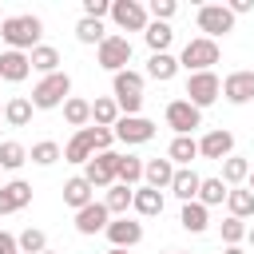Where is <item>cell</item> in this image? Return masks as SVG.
Segmentation results:
<instances>
[{"label": "cell", "mask_w": 254, "mask_h": 254, "mask_svg": "<svg viewBox=\"0 0 254 254\" xmlns=\"http://www.w3.org/2000/svg\"><path fill=\"white\" fill-rule=\"evenodd\" d=\"M40 36H44V24H40V16H4V24H0V40L8 44V52H32L36 44H40Z\"/></svg>", "instance_id": "obj_1"}, {"label": "cell", "mask_w": 254, "mask_h": 254, "mask_svg": "<svg viewBox=\"0 0 254 254\" xmlns=\"http://www.w3.org/2000/svg\"><path fill=\"white\" fill-rule=\"evenodd\" d=\"M111 143H115L111 127H83V131H75V135L67 139V147H64V159H67V163H87L91 155H99V151H111Z\"/></svg>", "instance_id": "obj_2"}, {"label": "cell", "mask_w": 254, "mask_h": 254, "mask_svg": "<svg viewBox=\"0 0 254 254\" xmlns=\"http://www.w3.org/2000/svg\"><path fill=\"white\" fill-rule=\"evenodd\" d=\"M111 99H115V107H119V115H139V107H143V75L139 71H115L111 75Z\"/></svg>", "instance_id": "obj_3"}, {"label": "cell", "mask_w": 254, "mask_h": 254, "mask_svg": "<svg viewBox=\"0 0 254 254\" xmlns=\"http://www.w3.org/2000/svg\"><path fill=\"white\" fill-rule=\"evenodd\" d=\"M67 95H71V75L67 71H52L32 87V107L36 111H52V107H64Z\"/></svg>", "instance_id": "obj_4"}, {"label": "cell", "mask_w": 254, "mask_h": 254, "mask_svg": "<svg viewBox=\"0 0 254 254\" xmlns=\"http://www.w3.org/2000/svg\"><path fill=\"white\" fill-rule=\"evenodd\" d=\"M214 64H218V44H214V40H206V36H194V40H187V44H183L179 67H187L190 75H194V71H210Z\"/></svg>", "instance_id": "obj_5"}, {"label": "cell", "mask_w": 254, "mask_h": 254, "mask_svg": "<svg viewBox=\"0 0 254 254\" xmlns=\"http://www.w3.org/2000/svg\"><path fill=\"white\" fill-rule=\"evenodd\" d=\"M194 20H198V32H202L206 40H214V44H218V36L234 32V16H230L226 4H202Z\"/></svg>", "instance_id": "obj_6"}, {"label": "cell", "mask_w": 254, "mask_h": 254, "mask_svg": "<svg viewBox=\"0 0 254 254\" xmlns=\"http://www.w3.org/2000/svg\"><path fill=\"white\" fill-rule=\"evenodd\" d=\"M95 60H99V67L103 71H127V64H131V40L127 36H107L99 48H95Z\"/></svg>", "instance_id": "obj_7"}, {"label": "cell", "mask_w": 254, "mask_h": 254, "mask_svg": "<svg viewBox=\"0 0 254 254\" xmlns=\"http://www.w3.org/2000/svg\"><path fill=\"white\" fill-rule=\"evenodd\" d=\"M218 95H222V79H218L214 71H194V75L187 79V103H190V107L202 111V107H210Z\"/></svg>", "instance_id": "obj_8"}, {"label": "cell", "mask_w": 254, "mask_h": 254, "mask_svg": "<svg viewBox=\"0 0 254 254\" xmlns=\"http://www.w3.org/2000/svg\"><path fill=\"white\" fill-rule=\"evenodd\" d=\"M115 171H119V151H99L83 163V179L91 183V190L95 187H103V190L115 187Z\"/></svg>", "instance_id": "obj_9"}, {"label": "cell", "mask_w": 254, "mask_h": 254, "mask_svg": "<svg viewBox=\"0 0 254 254\" xmlns=\"http://www.w3.org/2000/svg\"><path fill=\"white\" fill-rule=\"evenodd\" d=\"M111 135L119 139V143H151L155 139V123L151 119H143V115H119L115 119V127H111Z\"/></svg>", "instance_id": "obj_10"}, {"label": "cell", "mask_w": 254, "mask_h": 254, "mask_svg": "<svg viewBox=\"0 0 254 254\" xmlns=\"http://www.w3.org/2000/svg\"><path fill=\"white\" fill-rule=\"evenodd\" d=\"M111 20H115V28H123V32H143L151 20H147V8L139 4V0H111Z\"/></svg>", "instance_id": "obj_11"}, {"label": "cell", "mask_w": 254, "mask_h": 254, "mask_svg": "<svg viewBox=\"0 0 254 254\" xmlns=\"http://www.w3.org/2000/svg\"><path fill=\"white\" fill-rule=\"evenodd\" d=\"M167 127H171L175 135H190L194 127H202V111L190 107L187 99H171V103H167Z\"/></svg>", "instance_id": "obj_12"}, {"label": "cell", "mask_w": 254, "mask_h": 254, "mask_svg": "<svg viewBox=\"0 0 254 254\" xmlns=\"http://www.w3.org/2000/svg\"><path fill=\"white\" fill-rule=\"evenodd\" d=\"M103 234H107V242H111L115 250H131V246L143 242V222H135V218L123 214V218H111Z\"/></svg>", "instance_id": "obj_13"}, {"label": "cell", "mask_w": 254, "mask_h": 254, "mask_svg": "<svg viewBox=\"0 0 254 254\" xmlns=\"http://www.w3.org/2000/svg\"><path fill=\"white\" fill-rule=\"evenodd\" d=\"M198 155H202V159H214V163L230 159V155H234V135H230L226 127H218V131H206V135L198 139Z\"/></svg>", "instance_id": "obj_14"}, {"label": "cell", "mask_w": 254, "mask_h": 254, "mask_svg": "<svg viewBox=\"0 0 254 254\" xmlns=\"http://www.w3.org/2000/svg\"><path fill=\"white\" fill-rule=\"evenodd\" d=\"M222 95H226V103H234V107L250 103V99H254V71H230V75L222 79Z\"/></svg>", "instance_id": "obj_15"}, {"label": "cell", "mask_w": 254, "mask_h": 254, "mask_svg": "<svg viewBox=\"0 0 254 254\" xmlns=\"http://www.w3.org/2000/svg\"><path fill=\"white\" fill-rule=\"evenodd\" d=\"M32 202V187L24 179H12V183H0V214H16Z\"/></svg>", "instance_id": "obj_16"}, {"label": "cell", "mask_w": 254, "mask_h": 254, "mask_svg": "<svg viewBox=\"0 0 254 254\" xmlns=\"http://www.w3.org/2000/svg\"><path fill=\"white\" fill-rule=\"evenodd\" d=\"M107 222H111V214H107V206L103 202H87L83 210H75V230L79 234H99V230H107Z\"/></svg>", "instance_id": "obj_17"}, {"label": "cell", "mask_w": 254, "mask_h": 254, "mask_svg": "<svg viewBox=\"0 0 254 254\" xmlns=\"http://www.w3.org/2000/svg\"><path fill=\"white\" fill-rule=\"evenodd\" d=\"M198 183H202V175L198 171H190V167H175V179H171V194L175 198H183V202H194L198 198Z\"/></svg>", "instance_id": "obj_18"}, {"label": "cell", "mask_w": 254, "mask_h": 254, "mask_svg": "<svg viewBox=\"0 0 254 254\" xmlns=\"http://www.w3.org/2000/svg\"><path fill=\"white\" fill-rule=\"evenodd\" d=\"M32 75V64H28V52H0V79L8 83H20Z\"/></svg>", "instance_id": "obj_19"}, {"label": "cell", "mask_w": 254, "mask_h": 254, "mask_svg": "<svg viewBox=\"0 0 254 254\" xmlns=\"http://www.w3.org/2000/svg\"><path fill=\"white\" fill-rule=\"evenodd\" d=\"M131 210L143 214V218L163 214V190H155V187H135V194H131Z\"/></svg>", "instance_id": "obj_20"}, {"label": "cell", "mask_w": 254, "mask_h": 254, "mask_svg": "<svg viewBox=\"0 0 254 254\" xmlns=\"http://www.w3.org/2000/svg\"><path fill=\"white\" fill-rule=\"evenodd\" d=\"M64 202H67L71 210H83L87 202H95V190H91V183H87L83 175L67 179V183H64Z\"/></svg>", "instance_id": "obj_21"}, {"label": "cell", "mask_w": 254, "mask_h": 254, "mask_svg": "<svg viewBox=\"0 0 254 254\" xmlns=\"http://www.w3.org/2000/svg\"><path fill=\"white\" fill-rule=\"evenodd\" d=\"M167 159H171L175 167H190V163L198 159V139H190V135H175L171 147H167Z\"/></svg>", "instance_id": "obj_22"}, {"label": "cell", "mask_w": 254, "mask_h": 254, "mask_svg": "<svg viewBox=\"0 0 254 254\" xmlns=\"http://www.w3.org/2000/svg\"><path fill=\"white\" fill-rule=\"evenodd\" d=\"M143 179H147V187L167 190L171 179H175V163L171 159H151V163H143Z\"/></svg>", "instance_id": "obj_23"}, {"label": "cell", "mask_w": 254, "mask_h": 254, "mask_svg": "<svg viewBox=\"0 0 254 254\" xmlns=\"http://www.w3.org/2000/svg\"><path fill=\"white\" fill-rule=\"evenodd\" d=\"M28 64H32V71L52 75V71H60V52H56L52 44H36V48L28 52Z\"/></svg>", "instance_id": "obj_24"}, {"label": "cell", "mask_w": 254, "mask_h": 254, "mask_svg": "<svg viewBox=\"0 0 254 254\" xmlns=\"http://www.w3.org/2000/svg\"><path fill=\"white\" fill-rule=\"evenodd\" d=\"M32 99H24V95H12L8 103H4V123L8 127H28L32 123Z\"/></svg>", "instance_id": "obj_25"}, {"label": "cell", "mask_w": 254, "mask_h": 254, "mask_svg": "<svg viewBox=\"0 0 254 254\" xmlns=\"http://www.w3.org/2000/svg\"><path fill=\"white\" fill-rule=\"evenodd\" d=\"M179 222H183V230H190V234H202V230L210 226V210H206L202 202H183V214H179Z\"/></svg>", "instance_id": "obj_26"}, {"label": "cell", "mask_w": 254, "mask_h": 254, "mask_svg": "<svg viewBox=\"0 0 254 254\" xmlns=\"http://www.w3.org/2000/svg\"><path fill=\"white\" fill-rule=\"evenodd\" d=\"M143 40H147L151 56H159V52H167V48H171L175 32H171V24H159V20H151V24L143 28Z\"/></svg>", "instance_id": "obj_27"}, {"label": "cell", "mask_w": 254, "mask_h": 254, "mask_svg": "<svg viewBox=\"0 0 254 254\" xmlns=\"http://www.w3.org/2000/svg\"><path fill=\"white\" fill-rule=\"evenodd\" d=\"M226 210H230V218H250L254 214V194L246 190V187H234V190H226Z\"/></svg>", "instance_id": "obj_28"}, {"label": "cell", "mask_w": 254, "mask_h": 254, "mask_svg": "<svg viewBox=\"0 0 254 254\" xmlns=\"http://www.w3.org/2000/svg\"><path fill=\"white\" fill-rule=\"evenodd\" d=\"M175 71H179V60H175L171 52H159V56H151V60H147V75H151V79H159V83L175 79Z\"/></svg>", "instance_id": "obj_29"}, {"label": "cell", "mask_w": 254, "mask_h": 254, "mask_svg": "<svg viewBox=\"0 0 254 254\" xmlns=\"http://www.w3.org/2000/svg\"><path fill=\"white\" fill-rule=\"evenodd\" d=\"M64 119H67L75 131H83V127L91 123V103L79 99V95H67V103H64Z\"/></svg>", "instance_id": "obj_30"}, {"label": "cell", "mask_w": 254, "mask_h": 254, "mask_svg": "<svg viewBox=\"0 0 254 254\" xmlns=\"http://www.w3.org/2000/svg\"><path fill=\"white\" fill-rule=\"evenodd\" d=\"M131 187H123V183H115V187H107V198H103V206H107V214L111 218H123L127 214V206H131Z\"/></svg>", "instance_id": "obj_31"}, {"label": "cell", "mask_w": 254, "mask_h": 254, "mask_svg": "<svg viewBox=\"0 0 254 254\" xmlns=\"http://www.w3.org/2000/svg\"><path fill=\"white\" fill-rule=\"evenodd\" d=\"M75 40H79V44H95V48H99V44L107 40L103 20H87V16H79V20H75Z\"/></svg>", "instance_id": "obj_32"}, {"label": "cell", "mask_w": 254, "mask_h": 254, "mask_svg": "<svg viewBox=\"0 0 254 254\" xmlns=\"http://www.w3.org/2000/svg\"><path fill=\"white\" fill-rule=\"evenodd\" d=\"M226 190H230V187H226L222 179H202V183H198V198H194V202H202V206L210 210V206L226 202Z\"/></svg>", "instance_id": "obj_33"}, {"label": "cell", "mask_w": 254, "mask_h": 254, "mask_svg": "<svg viewBox=\"0 0 254 254\" xmlns=\"http://www.w3.org/2000/svg\"><path fill=\"white\" fill-rule=\"evenodd\" d=\"M143 179V159H135V155H119V171H115V183H123V187H131L135 190V183Z\"/></svg>", "instance_id": "obj_34"}, {"label": "cell", "mask_w": 254, "mask_h": 254, "mask_svg": "<svg viewBox=\"0 0 254 254\" xmlns=\"http://www.w3.org/2000/svg\"><path fill=\"white\" fill-rule=\"evenodd\" d=\"M91 119H95V127H115V119H119L115 99H111V95H99V99L91 103Z\"/></svg>", "instance_id": "obj_35"}, {"label": "cell", "mask_w": 254, "mask_h": 254, "mask_svg": "<svg viewBox=\"0 0 254 254\" xmlns=\"http://www.w3.org/2000/svg\"><path fill=\"white\" fill-rule=\"evenodd\" d=\"M28 159H32L36 167H52L56 159H64V151H60V143H52V139H40V143H32Z\"/></svg>", "instance_id": "obj_36"}, {"label": "cell", "mask_w": 254, "mask_h": 254, "mask_svg": "<svg viewBox=\"0 0 254 254\" xmlns=\"http://www.w3.org/2000/svg\"><path fill=\"white\" fill-rule=\"evenodd\" d=\"M246 175H250V163H246L242 155H230V159H222V183H226V187H238V183H246Z\"/></svg>", "instance_id": "obj_37"}, {"label": "cell", "mask_w": 254, "mask_h": 254, "mask_svg": "<svg viewBox=\"0 0 254 254\" xmlns=\"http://www.w3.org/2000/svg\"><path fill=\"white\" fill-rule=\"evenodd\" d=\"M16 246H20V254H44L48 250V234L40 226H28L24 234H16Z\"/></svg>", "instance_id": "obj_38"}, {"label": "cell", "mask_w": 254, "mask_h": 254, "mask_svg": "<svg viewBox=\"0 0 254 254\" xmlns=\"http://www.w3.org/2000/svg\"><path fill=\"white\" fill-rule=\"evenodd\" d=\"M28 163V151L16 143V139H8V143H0V171H20Z\"/></svg>", "instance_id": "obj_39"}, {"label": "cell", "mask_w": 254, "mask_h": 254, "mask_svg": "<svg viewBox=\"0 0 254 254\" xmlns=\"http://www.w3.org/2000/svg\"><path fill=\"white\" fill-rule=\"evenodd\" d=\"M246 238V222L242 218H222V242L226 246H238Z\"/></svg>", "instance_id": "obj_40"}, {"label": "cell", "mask_w": 254, "mask_h": 254, "mask_svg": "<svg viewBox=\"0 0 254 254\" xmlns=\"http://www.w3.org/2000/svg\"><path fill=\"white\" fill-rule=\"evenodd\" d=\"M179 12V4L175 0H151V8H147V16H155L159 24H171V16Z\"/></svg>", "instance_id": "obj_41"}, {"label": "cell", "mask_w": 254, "mask_h": 254, "mask_svg": "<svg viewBox=\"0 0 254 254\" xmlns=\"http://www.w3.org/2000/svg\"><path fill=\"white\" fill-rule=\"evenodd\" d=\"M83 16H87V20H103V16H111V0H83Z\"/></svg>", "instance_id": "obj_42"}, {"label": "cell", "mask_w": 254, "mask_h": 254, "mask_svg": "<svg viewBox=\"0 0 254 254\" xmlns=\"http://www.w3.org/2000/svg\"><path fill=\"white\" fill-rule=\"evenodd\" d=\"M226 8H230V16L238 20V16H246V12H254V0H230Z\"/></svg>", "instance_id": "obj_43"}, {"label": "cell", "mask_w": 254, "mask_h": 254, "mask_svg": "<svg viewBox=\"0 0 254 254\" xmlns=\"http://www.w3.org/2000/svg\"><path fill=\"white\" fill-rule=\"evenodd\" d=\"M0 254H20V246H16V234L0 230Z\"/></svg>", "instance_id": "obj_44"}, {"label": "cell", "mask_w": 254, "mask_h": 254, "mask_svg": "<svg viewBox=\"0 0 254 254\" xmlns=\"http://www.w3.org/2000/svg\"><path fill=\"white\" fill-rule=\"evenodd\" d=\"M246 183H250V187H246V190H250V194H254V167H250V175H246Z\"/></svg>", "instance_id": "obj_45"}, {"label": "cell", "mask_w": 254, "mask_h": 254, "mask_svg": "<svg viewBox=\"0 0 254 254\" xmlns=\"http://www.w3.org/2000/svg\"><path fill=\"white\" fill-rule=\"evenodd\" d=\"M246 238H250V246H254V226H246Z\"/></svg>", "instance_id": "obj_46"}, {"label": "cell", "mask_w": 254, "mask_h": 254, "mask_svg": "<svg viewBox=\"0 0 254 254\" xmlns=\"http://www.w3.org/2000/svg\"><path fill=\"white\" fill-rule=\"evenodd\" d=\"M222 254H242V250H238V246H226V250H222Z\"/></svg>", "instance_id": "obj_47"}, {"label": "cell", "mask_w": 254, "mask_h": 254, "mask_svg": "<svg viewBox=\"0 0 254 254\" xmlns=\"http://www.w3.org/2000/svg\"><path fill=\"white\" fill-rule=\"evenodd\" d=\"M107 254H127V250H115V246H111V250H107Z\"/></svg>", "instance_id": "obj_48"}, {"label": "cell", "mask_w": 254, "mask_h": 254, "mask_svg": "<svg viewBox=\"0 0 254 254\" xmlns=\"http://www.w3.org/2000/svg\"><path fill=\"white\" fill-rule=\"evenodd\" d=\"M44 254H60V250H44Z\"/></svg>", "instance_id": "obj_49"}, {"label": "cell", "mask_w": 254, "mask_h": 254, "mask_svg": "<svg viewBox=\"0 0 254 254\" xmlns=\"http://www.w3.org/2000/svg\"><path fill=\"white\" fill-rule=\"evenodd\" d=\"M0 119H4V107H0Z\"/></svg>", "instance_id": "obj_50"}, {"label": "cell", "mask_w": 254, "mask_h": 254, "mask_svg": "<svg viewBox=\"0 0 254 254\" xmlns=\"http://www.w3.org/2000/svg\"><path fill=\"white\" fill-rule=\"evenodd\" d=\"M0 24H4V16H0Z\"/></svg>", "instance_id": "obj_51"}]
</instances>
